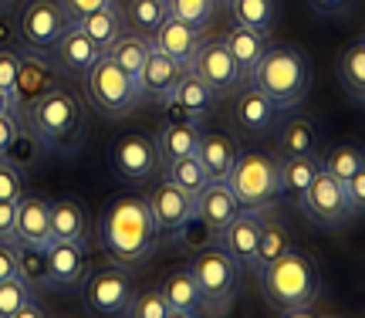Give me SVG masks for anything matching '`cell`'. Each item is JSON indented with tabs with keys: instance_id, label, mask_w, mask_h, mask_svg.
<instances>
[{
	"instance_id": "obj_1",
	"label": "cell",
	"mask_w": 365,
	"mask_h": 318,
	"mask_svg": "<svg viewBox=\"0 0 365 318\" xmlns=\"http://www.w3.org/2000/svg\"><path fill=\"white\" fill-rule=\"evenodd\" d=\"M98 247H102L115 265L135 267L145 265L159 247L156 220L149 213L145 197L122 193L115 197L98 217Z\"/></svg>"
},
{
	"instance_id": "obj_2",
	"label": "cell",
	"mask_w": 365,
	"mask_h": 318,
	"mask_svg": "<svg viewBox=\"0 0 365 318\" xmlns=\"http://www.w3.org/2000/svg\"><path fill=\"white\" fill-rule=\"evenodd\" d=\"M261 294L267 305L277 308V315H312V305L322 294V278L314 267L312 254L301 247H287L271 265L257 267Z\"/></svg>"
},
{
	"instance_id": "obj_3",
	"label": "cell",
	"mask_w": 365,
	"mask_h": 318,
	"mask_svg": "<svg viewBox=\"0 0 365 318\" xmlns=\"http://www.w3.org/2000/svg\"><path fill=\"white\" fill-rule=\"evenodd\" d=\"M247 81L277 112H287L301 106L312 88V61L294 44H267V51L261 54Z\"/></svg>"
},
{
	"instance_id": "obj_4",
	"label": "cell",
	"mask_w": 365,
	"mask_h": 318,
	"mask_svg": "<svg viewBox=\"0 0 365 318\" xmlns=\"http://www.w3.org/2000/svg\"><path fill=\"white\" fill-rule=\"evenodd\" d=\"M21 119L44 139L48 153H58V156L78 153L81 143H85V133H88L81 102L71 92H65V88H51L41 98H34L24 108Z\"/></svg>"
},
{
	"instance_id": "obj_5",
	"label": "cell",
	"mask_w": 365,
	"mask_h": 318,
	"mask_svg": "<svg viewBox=\"0 0 365 318\" xmlns=\"http://www.w3.org/2000/svg\"><path fill=\"white\" fill-rule=\"evenodd\" d=\"M223 183L230 186V193L240 203V210L267 213L277 203V197H281L277 159L261 153V149H240Z\"/></svg>"
},
{
	"instance_id": "obj_6",
	"label": "cell",
	"mask_w": 365,
	"mask_h": 318,
	"mask_svg": "<svg viewBox=\"0 0 365 318\" xmlns=\"http://www.w3.org/2000/svg\"><path fill=\"white\" fill-rule=\"evenodd\" d=\"M190 271H193L196 288L203 294L207 315L230 312V305L237 302V292H240V275L244 271L234 265V257L223 251L217 240L207 244L203 251L190 254Z\"/></svg>"
},
{
	"instance_id": "obj_7",
	"label": "cell",
	"mask_w": 365,
	"mask_h": 318,
	"mask_svg": "<svg viewBox=\"0 0 365 318\" xmlns=\"http://www.w3.org/2000/svg\"><path fill=\"white\" fill-rule=\"evenodd\" d=\"M85 88H88V102L95 106L98 116L118 119V116H129L132 108L143 106V95H139L135 78L129 71H122L108 54H102L91 65V71L85 75Z\"/></svg>"
},
{
	"instance_id": "obj_8",
	"label": "cell",
	"mask_w": 365,
	"mask_h": 318,
	"mask_svg": "<svg viewBox=\"0 0 365 318\" xmlns=\"http://www.w3.org/2000/svg\"><path fill=\"white\" fill-rule=\"evenodd\" d=\"M139 288V281L132 275V267L125 265H105V267H95L85 275L81 281V298H85V308H88L91 315H125V308H129L132 294Z\"/></svg>"
},
{
	"instance_id": "obj_9",
	"label": "cell",
	"mask_w": 365,
	"mask_h": 318,
	"mask_svg": "<svg viewBox=\"0 0 365 318\" xmlns=\"http://www.w3.org/2000/svg\"><path fill=\"white\" fill-rule=\"evenodd\" d=\"M301 213L312 220L314 227H341L345 220H352V200L341 180H335L331 173L318 170L312 176V183L304 186V193L294 200Z\"/></svg>"
},
{
	"instance_id": "obj_10",
	"label": "cell",
	"mask_w": 365,
	"mask_h": 318,
	"mask_svg": "<svg viewBox=\"0 0 365 318\" xmlns=\"http://www.w3.org/2000/svg\"><path fill=\"white\" fill-rule=\"evenodd\" d=\"M17 17V34H21V48L31 51L51 54V48L58 44V38L68 31L71 17L61 7V0H27Z\"/></svg>"
},
{
	"instance_id": "obj_11",
	"label": "cell",
	"mask_w": 365,
	"mask_h": 318,
	"mask_svg": "<svg viewBox=\"0 0 365 318\" xmlns=\"http://www.w3.org/2000/svg\"><path fill=\"white\" fill-rule=\"evenodd\" d=\"M190 71H193L196 78L207 81L217 98H220V95H230L237 85L244 81L237 61L230 58V51H227L223 34H213V38L203 34V41H200V48H196V54H193V61H190Z\"/></svg>"
},
{
	"instance_id": "obj_12",
	"label": "cell",
	"mask_w": 365,
	"mask_h": 318,
	"mask_svg": "<svg viewBox=\"0 0 365 318\" xmlns=\"http://www.w3.org/2000/svg\"><path fill=\"white\" fill-rule=\"evenodd\" d=\"M48 288L54 292H75L81 288L85 275L91 271V244L81 240H51L48 247Z\"/></svg>"
},
{
	"instance_id": "obj_13",
	"label": "cell",
	"mask_w": 365,
	"mask_h": 318,
	"mask_svg": "<svg viewBox=\"0 0 365 318\" xmlns=\"http://www.w3.org/2000/svg\"><path fill=\"white\" fill-rule=\"evenodd\" d=\"M112 173H115L122 183H149L159 173V156H156V143L153 135L145 133H125L112 146Z\"/></svg>"
},
{
	"instance_id": "obj_14",
	"label": "cell",
	"mask_w": 365,
	"mask_h": 318,
	"mask_svg": "<svg viewBox=\"0 0 365 318\" xmlns=\"http://www.w3.org/2000/svg\"><path fill=\"white\" fill-rule=\"evenodd\" d=\"M54 78H58V68L51 65V54L17 48V78H14V88H11V108H17L24 116V108L34 98L51 92Z\"/></svg>"
},
{
	"instance_id": "obj_15",
	"label": "cell",
	"mask_w": 365,
	"mask_h": 318,
	"mask_svg": "<svg viewBox=\"0 0 365 318\" xmlns=\"http://www.w3.org/2000/svg\"><path fill=\"white\" fill-rule=\"evenodd\" d=\"M145 203H149V213L156 220L159 237H173L190 217H193V197L182 193L176 183L170 180H159L149 193H145Z\"/></svg>"
},
{
	"instance_id": "obj_16",
	"label": "cell",
	"mask_w": 365,
	"mask_h": 318,
	"mask_svg": "<svg viewBox=\"0 0 365 318\" xmlns=\"http://www.w3.org/2000/svg\"><path fill=\"white\" fill-rule=\"evenodd\" d=\"M257 234H261V213L240 210L217 234V244L234 257V265L240 271H257Z\"/></svg>"
},
{
	"instance_id": "obj_17",
	"label": "cell",
	"mask_w": 365,
	"mask_h": 318,
	"mask_svg": "<svg viewBox=\"0 0 365 318\" xmlns=\"http://www.w3.org/2000/svg\"><path fill=\"white\" fill-rule=\"evenodd\" d=\"M182 71L186 68L180 61H173L170 54H163L159 48L149 44V54H145L143 68H139V75H135V85H139V95H143V102H163V98H170L173 88L180 85Z\"/></svg>"
},
{
	"instance_id": "obj_18",
	"label": "cell",
	"mask_w": 365,
	"mask_h": 318,
	"mask_svg": "<svg viewBox=\"0 0 365 318\" xmlns=\"http://www.w3.org/2000/svg\"><path fill=\"white\" fill-rule=\"evenodd\" d=\"M21 247L44 251L51 244V200L41 193H21L17 200V224H14Z\"/></svg>"
},
{
	"instance_id": "obj_19",
	"label": "cell",
	"mask_w": 365,
	"mask_h": 318,
	"mask_svg": "<svg viewBox=\"0 0 365 318\" xmlns=\"http://www.w3.org/2000/svg\"><path fill=\"white\" fill-rule=\"evenodd\" d=\"M102 48L95 44V41L81 31L78 24H68V31L58 38V44L51 48V58L54 65L61 68L65 75H78V78H85L91 71V65L102 58Z\"/></svg>"
},
{
	"instance_id": "obj_20",
	"label": "cell",
	"mask_w": 365,
	"mask_h": 318,
	"mask_svg": "<svg viewBox=\"0 0 365 318\" xmlns=\"http://www.w3.org/2000/svg\"><path fill=\"white\" fill-rule=\"evenodd\" d=\"M159 294L166 298L173 318H200V315H207L203 294H200V288H196L190 265L173 267L170 275L159 281Z\"/></svg>"
},
{
	"instance_id": "obj_21",
	"label": "cell",
	"mask_w": 365,
	"mask_h": 318,
	"mask_svg": "<svg viewBox=\"0 0 365 318\" xmlns=\"http://www.w3.org/2000/svg\"><path fill=\"white\" fill-rule=\"evenodd\" d=\"M237 153H240V149H237L234 135L217 133V129H200L193 156L200 159V166L207 170L210 183H223V180H227V173H230V166H234Z\"/></svg>"
},
{
	"instance_id": "obj_22",
	"label": "cell",
	"mask_w": 365,
	"mask_h": 318,
	"mask_svg": "<svg viewBox=\"0 0 365 318\" xmlns=\"http://www.w3.org/2000/svg\"><path fill=\"white\" fill-rule=\"evenodd\" d=\"M200 41H203V31L193 24H182L176 17H166V21L149 34V44L159 48L163 54H170L173 61H180L182 68H190L196 48H200Z\"/></svg>"
},
{
	"instance_id": "obj_23",
	"label": "cell",
	"mask_w": 365,
	"mask_h": 318,
	"mask_svg": "<svg viewBox=\"0 0 365 318\" xmlns=\"http://www.w3.org/2000/svg\"><path fill=\"white\" fill-rule=\"evenodd\" d=\"M193 213L213 230V234H220L223 227L240 213V203L234 200V193H230L227 183H207L203 193L193 197Z\"/></svg>"
},
{
	"instance_id": "obj_24",
	"label": "cell",
	"mask_w": 365,
	"mask_h": 318,
	"mask_svg": "<svg viewBox=\"0 0 365 318\" xmlns=\"http://www.w3.org/2000/svg\"><path fill=\"white\" fill-rule=\"evenodd\" d=\"M234 122L240 133L247 135H267L274 129V122H277V108L264 98L254 85H247L244 92L237 95L234 102Z\"/></svg>"
},
{
	"instance_id": "obj_25",
	"label": "cell",
	"mask_w": 365,
	"mask_h": 318,
	"mask_svg": "<svg viewBox=\"0 0 365 318\" xmlns=\"http://www.w3.org/2000/svg\"><path fill=\"white\" fill-rule=\"evenodd\" d=\"M318 170H322V153H281L277 156V186H281V197L298 200Z\"/></svg>"
},
{
	"instance_id": "obj_26",
	"label": "cell",
	"mask_w": 365,
	"mask_h": 318,
	"mask_svg": "<svg viewBox=\"0 0 365 318\" xmlns=\"http://www.w3.org/2000/svg\"><path fill=\"white\" fill-rule=\"evenodd\" d=\"M91 217L81 197L51 200V240H81L88 237Z\"/></svg>"
},
{
	"instance_id": "obj_27",
	"label": "cell",
	"mask_w": 365,
	"mask_h": 318,
	"mask_svg": "<svg viewBox=\"0 0 365 318\" xmlns=\"http://www.w3.org/2000/svg\"><path fill=\"white\" fill-rule=\"evenodd\" d=\"M200 129H203V125H196V122H190V119L186 122H163L159 135H153L156 156H159V170L170 166V163H176V159H182V156H193Z\"/></svg>"
},
{
	"instance_id": "obj_28",
	"label": "cell",
	"mask_w": 365,
	"mask_h": 318,
	"mask_svg": "<svg viewBox=\"0 0 365 318\" xmlns=\"http://www.w3.org/2000/svg\"><path fill=\"white\" fill-rule=\"evenodd\" d=\"M223 41H227V51H230V58H234L237 68H240V78H247L250 71H254V65L261 61V54L267 51L271 34L234 24L230 31H227V34H223Z\"/></svg>"
},
{
	"instance_id": "obj_29",
	"label": "cell",
	"mask_w": 365,
	"mask_h": 318,
	"mask_svg": "<svg viewBox=\"0 0 365 318\" xmlns=\"http://www.w3.org/2000/svg\"><path fill=\"white\" fill-rule=\"evenodd\" d=\"M48 156H51V153H48V146H44V139H41V135L34 133L24 119H21V125H17L14 139L7 143V149H4V159H7L11 166H17V170L27 176V173L38 170Z\"/></svg>"
},
{
	"instance_id": "obj_30",
	"label": "cell",
	"mask_w": 365,
	"mask_h": 318,
	"mask_svg": "<svg viewBox=\"0 0 365 318\" xmlns=\"http://www.w3.org/2000/svg\"><path fill=\"white\" fill-rule=\"evenodd\" d=\"M173 98H176V102L182 106V112H186L193 122H200V125L210 119V112H213V106H217V95H213V88H210L203 78H196L190 68L182 71L180 85L173 88Z\"/></svg>"
},
{
	"instance_id": "obj_31",
	"label": "cell",
	"mask_w": 365,
	"mask_h": 318,
	"mask_svg": "<svg viewBox=\"0 0 365 318\" xmlns=\"http://www.w3.org/2000/svg\"><path fill=\"white\" fill-rule=\"evenodd\" d=\"M230 7L234 24L250 27V31H264L271 34L277 21H281V4L277 0H223Z\"/></svg>"
},
{
	"instance_id": "obj_32",
	"label": "cell",
	"mask_w": 365,
	"mask_h": 318,
	"mask_svg": "<svg viewBox=\"0 0 365 318\" xmlns=\"http://www.w3.org/2000/svg\"><path fill=\"white\" fill-rule=\"evenodd\" d=\"M339 85L345 95H352L355 106H362L365 98V41L362 38H355L339 54Z\"/></svg>"
},
{
	"instance_id": "obj_33",
	"label": "cell",
	"mask_w": 365,
	"mask_h": 318,
	"mask_svg": "<svg viewBox=\"0 0 365 318\" xmlns=\"http://www.w3.org/2000/svg\"><path fill=\"white\" fill-rule=\"evenodd\" d=\"M75 24H78L102 51H108V44L122 34V11H118V4H108V7H98V11L78 17Z\"/></svg>"
},
{
	"instance_id": "obj_34",
	"label": "cell",
	"mask_w": 365,
	"mask_h": 318,
	"mask_svg": "<svg viewBox=\"0 0 365 318\" xmlns=\"http://www.w3.org/2000/svg\"><path fill=\"white\" fill-rule=\"evenodd\" d=\"M166 17H170L166 0H125V7H122V27H125V31H135V34H145V38H149Z\"/></svg>"
},
{
	"instance_id": "obj_35",
	"label": "cell",
	"mask_w": 365,
	"mask_h": 318,
	"mask_svg": "<svg viewBox=\"0 0 365 318\" xmlns=\"http://www.w3.org/2000/svg\"><path fill=\"white\" fill-rule=\"evenodd\" d=\"M105 54H108L122 71H129L132 78H135V75H139V68H143V61H145V54H149V38L122 27V34L108 44V51Z\"/></svg>"
},
{
	"instance_id": "obj_36",
	"label": "cell",
	"mask_w": 365,
	"mask_h": 318,
	"mask_svg": "<svg viewBox=\"0 0 365 318\" xmlns=\"http://www.w3.org/2000/svg\"><path fill=\"white\" fill-rule=\"evenodd\" d=\"M322 135H318V125H314L308 116H294L281 125L277 133V149L281 153H322L318 149Z\"/></svg>"
},
{
	"instance_id": "obj_37",
	"label": "cell",
	"mask_w": 365,
	"mask_h": 318,
	"mask_svg": "<svg viewBox=\"0 0 365 318\" xmlns=\"http://www.w3.org/2000/svg\"><path fill=\"white\" fill-rule=\"evenodd\" d=\"M291 247V234H287L284 220H274V217H264L261 213V234H257V267L271 265L274 257Z\"/></svg>"
},
{
	"instance_id": "obj_38",
	"label": "cell",
	"mask_w": 365,
	"mask_h": 318,
	"mask_svg": "<svg viewBox=\"0 0 365 318\" xmlns=\"http://www.w3.org/2000/svg\"><path fill=\"white\" fill-rule=\"evenodd\" d=\"M163 173H166V180H170V183H176L182 193H190V197L203 193V186L210 183L207 170L200 166V159L196 156L176 159V163H170V166H163Z\"/></svg>"
},
{
	"instance_id": "obj_39",
	"label": "cell",
	"mask_w": 365,
	"mask_h": 318,
	"mask_svg": "<svg viewBox=\"0 0 365 318\" xmlns=\"http://www.w3.org/2000/svg\"><path fill=\"white\" fill-rule=\"evenodd\" d=\"M217 7H220V0H166L170 17L182 21V24L200 27V31L210 27V21L217 17Z\"/></svg>"
},
{
	"instance_id": "obj_40",
	"label": "cell",
	"mask_w": 365,
	"mask_h": 318,
	"mask_svg": "<svg viewBox=\"0 0 365 318\" xmlns=\"http://www.w3.org/2000/svg\"><path fill=\"white\" fill-rule=\"evenodd\" d=\"M365 166V156H362V149L359 146H335L331 153H325L322 156V170L331 173L335 180H349L352 173H359Z\"/></svg>"
},
{
	"instance_id": "obj_41",
	"label": "cell",
	"mask_w": 365,
	"mask_h": 318,
	"mask_svg": "<svg viewBox=\"0 0 365 318\" xmlns=\"http://www.w3.org/2000/svg\"><path fill=\"white\" fill-rule=\"evenodd\" d=\"M17 278L27 281L31 288H48V254L38 247H21L17 251Z\"/></svg>"
},
{
	"instance_id": "obj_42",
	"label": "cell",
	"mask_w": 365,
	"mask_h": 318,
	"mask_svg": "<svg viewBox=\"0 0 365 318\" xmlns=\"http://www.w3.org/2000/svg\"><path fill=\"white\" fill-rule=\"evenodd\" d=\"M170 240L176 244V247H180V251L196 254V251H203L207 244H213V240H217V234H213V230H210V227L193 213V217H190V220H186V224H182Z\"/></svg>"
},
{
	"instance_id": "obj_43",
	"label": "cell",
	"mask_w": 365,
	"mask_h": 318,
	"mask_svg": "<svg viewBox=\"0 0 365 318\" xmlns=\"http://www.w3.org/2000/svg\"><path fill=\"white\" fill-rule=\"evenodd\" d=\"M34 298V288L21 281L17 275L7 281H0V318H17V312L24 308V302Z\"/></svg>"
},
{
	"instance_id": "obj_44",
	"label": "cell",
	"mask_w": 365,
	"mask_h": 318,
	"mask_svg": "<svg viewBox=\"0 0 365 318\" xmlns=\"http://www.w3.org/2000/svg\"><path fill=\"white\" fill-rule=\"evenodd\" d=\"M125 315L129 318H173L170 305H166V298L159 294V288H145V292L135 288L129 308H125Z\"/></svg>"
},
{
	"instance_id": "obj_45",
	"label": "cell",
	"mask_w": 365,
	"mask_h": 318,
	"mask_svg": "<svg viewBox=\"0 0 365 318\" xmlns=\"http://www.w3.org/2000/svg\"><path fill=\"white\" fill-rule=\"evenodd\" d=\"M21 193H24V173L0 156V200L14 203V200H21Z\"/></svg>"
},
{
	"instance_id": "obj_46",
	"label": "cell",
	"mask_w": 365,
	"mask_h": 318,
	"mask_svg": "<svg viewBox=\"0 0 365 318\" xmlns=\"http://www.w3.org/2000/svg\"><path fill=\"white\" fill-rule=\"evenodd\" d=\"M21 34H17V17L11 11H0V51H17Z\"/></svg>"
},
{
	"instance_id": "obj_47",
	"label": "cell",
	"mask_w": 365,
	"mask_h": 318,
	"mask_svg": "<svg viewBox=\"0 0 365 318\" xmlns=\"http://www.w3.org/2000/svg\"><path fill=\"white\" fill-rule=\"evenodd\" d=\"M345 190H349V200H352V213L362 217V210H365V166L345 180Z\"/></svg>"
},
{
	"instance_id": "obj_48",
	"label": "cell",
	"mask_w": 365,
	"mask_h": 318,
	"mask_svg": "<svg viewBox=\"0 0 365 318\" xmlns=\"http://www.w3.org/2000/svg\"><path fill=\"white\" fill-rule=\"evenodd\" d=\"M14 224H17V200H0V240L7 244H17V234H14Z\"/></svg>"
},
{
	"instance_id": "obj_49",
	"label": "cell",
	"mask_w": 365,
	"mask_h": 318,
	"mask_svg": "<svg viewBox=\"0 0 365 318\" xmlns=\"http://www.w3.org/2000/svg\"><path fill=\"white\" fill-rule=\"evenodd\" d=\"M355 4H359V0H308V7H312L314 14H322V17H345Z\"/></svg>"
},
{
	"instance_id": "obj_50",
	"label": "cell",
	"mask_w": 365,
	"mask_h": 318,
	"mask_svg": "<svg viewBox=\"0 0 365 318\" xmlns=\"http://www.w3.org/2000/svg\"><path fill=\"white\" fill-rule=\"evenodd\" d=\"M17 125H21V112H17V108H4V112H0V156H4L7 143L14 139Z\"/></svg>"
},
{
	"instance_id": "obj_51",
	"label": "cell",
	"mask_w": 365,
	"mask_h": 318,
	"mask_svg": "<svg viewBox=\"0 0 365 318\" xmlns=\"http://www.w3.org/2000/svg\"><path fill=\"white\" fill-rule=\"evenodd\" d=\"M108 4H115V0H61V7H65L68 17H71V24H75L78 17H85V14L98 11V7H108Z\"/></svg>"
},
{
	"instance_id": "obj_52",
	"label": "cell",
	"mask_w": 365,
	"mask_h": 318,
	"mask_svg": "<svg viewBox=\"0 0 365 318\" xmlns=\"http://www.w3.org/2000/svg\"><path fill=\"white\" fill-rule=\"evenodd\" d=\"M14 78H17V51H0V88L11 95Z\"/></svg>"
},
{
	"instance_id": "obj_53",
	"label": "cell",
	"mask_w": 365,
	"mask_h": 318,
	"mask_svg": "<svg viewBox=\"0 0 365 318\" xmlns=\"http://www.w3.org/2000/svg\"><path fill=\"white\" fill-rule=\"evenodd\" d=\"M17 244H7V240H0V281H7L17 275Z\"/></svg>"
},
{
	"instance_id": "obj_54",
	"label": "cell",
	"mask_w": 365,
	"mask_h": 318,
	"mask_svg": "<svg viewBox=\"0 0 365 318\" xmlns=\"http://www.w3.org/2000/svg\"><path fill=\"white\" fill-rule=\"evenodd\" d=\"M156 106H159V116H163V122H186V119H190V116L182 112V106L176 102V98H173V95H170V98H163V102H156ZM190 122H193V119H190ZM196 125H200V122H196Z\"/></svg>"
},
{
	"instance_id": "obj_55",
	"label": "cell",
	"mask_w": 365,
	"mask_h": 318,
	"mask_svg": "<svg viewBox=\"0 0 365 318\" xmlns=\"http://www.w3.org/2000/svg\"><path fill=\"white\" fill-rule=\"evenodd\" d=\"M48 312H44V305H41L38 298H31V302H24V308L17 312V318H44Z\"/></svg>"
},
{
	"instance_id": "obj_56",
	"label": "cell",
	"mask_w": 365,
	"mask_h": 318,
	"mask_svg": "<svg viewBox=\"0 0 365 318\" xmlns=\"http://www.w3.org/2000/svg\"><path fill=\"white\" fill-rule=\"evenodd\" d=\"M4 108H11V95L0 88V112H4Z\"/></svg>"
},
{
	"instance_id": "obj_57",
	"label": "cell",
	"mask_w": 365,
	"mask_h": 318,
	"mask_svg": "<svg viewBox=\"0 0 365 318\" xmlns=\"http://www.w3.org/2000/svg\"><path fill=\"white\" fill-rule=\"evenodd\" d=\"M7 4H14V0H0V7H7Z\"/></svg>"
},
{
	"instance_id": "obj_58",
	"label": "cell",
	"mask_w": 365,
	"mask_h": 318,
	"mask_svg": "<svg viewBox=\"0 0 365 318\" xmlns=\"http://www.w3.org/2000/svg\"><path fill=\"white\" fill-rule=\"evenodd\" d=\"M220 4H223V0H220Z\"/></svg>"
}]
</instances>
